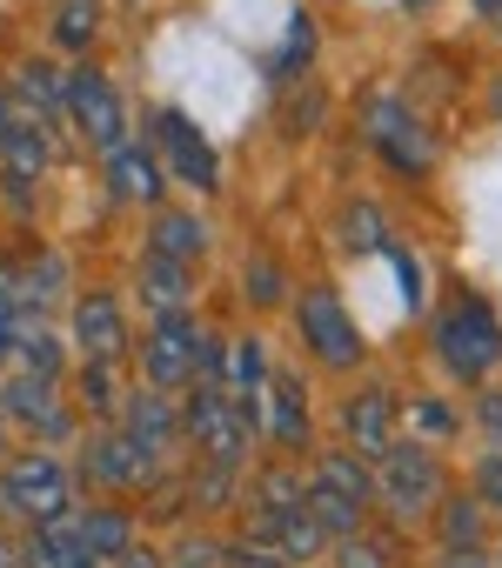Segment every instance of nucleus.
Returning <instances> with one entry per match:
<instances>
[{
  "instance_id": "11",
  "label": "nucleus",
  "mask_w": 502,
  "mask_h": 568,
  "mask_svg": "<svg viewBox=\"0 0 502 568\" xmlns=\"http://www.w3.org/2000/svg\"><path fill=\"white\" fill-rule=\"evenodd\" d=\"M68 335L81 348V362H114L128 355V315L114 295H74V315H68Z\"/></svg>"
},
{
  "instance_id": "29",
  "label": "nucleus",
  "mask_w": 502,
  "mask_h": 568,
  "mask_svg": "<svg viewBox=\"0 0 502 568\" xmlns=\"http://www.w3.org/2000/svg\"><path fill=\"white\" fill-rule=\"evenodd\" d=\"M101 34V0H61L54 8V48L61 54H88Z\"/></svg>"
},
{
  "instance_id": "24",
  "label": "nucleus",
  "mask_w": 502,
  "mask_h": 568,
  "mask_svg": "<svg viewBox=\"0 0 502 568\" xmlns=\"http://www.w3.org/2000/svg\"><path fill=\"white\" fill-rule=\"evenodd\" d=\"M81 561H88V555H81L74 521H68V515H54V521L28 528V541H21V568H81Z\"/></svg>"
},
{
  "instance_id": "33",
  "label": "nucleus",
  "mask_w": 502,
  "mask_h": 568,
  "mask_svg": "<svg viewBox=\"0 0 502 568\" xmlns=\"http://www.w3.org/2000/svg\"><path fill=\"white\" fill-rule=\"evenodd\" d=\"M335 568H389V548L369 535H349V541H335Z\"/></svg>"
},
{
  "instance_id": "6",
  "label": "nucleus",
  "mask_w": 502,
  "mask_h": 568,
  "mask_svg": "<svg viewBox=\"0 0 502 568\" xmlns=\"http://www.w3.org/2000/svg\"><path fill=\"white\" fill-rule=\"evenodd\" d=\"M295 328H302V348L322 362V368H355L362 362V328L355 315L329 295V288H309L295 302Z\"/></svg>"
},
{
  "instance_id": "20",
  "label": "nucleus",
  "mask_w": 502,
  "mask_h": 568,
  "mask_svg": "<svg viewBox=\"0 0 502 568\" xmlns=\"http://www.w3.org/2000/svg\"><path fill=\"white\" fill-rule=\"evenodd\" d=\"M255 535H262L269 548H282L289 561H315V555L329 548V535H322V521L309 515V501H302V508H282V515H255Z\"/></svg>"
},
{
  "instance_id": "42",
  "label": "nucleus",
  "mask_w": 502,
  "mask_h": 568,
  "mask_svg": "<svg viewBox=\"0 0 502 568\" xmlns=\"http://www.w3.org/2000/svg\"><path fill=\"white\" fill-rule=\"evenodd\" d=\"M482 408H489V415H482V422H489V428H495V435H502V395H495V402H482Z\"/></svg>"
},
{
  "instance_id": "41",
  "label": "nucleus",
  "mask_w": 502,
  "mask_h": 568,
  "mask_svg": "<svg viewBox=\"0 0 502 568\" xmlns=\"http://www.w3.org/2000/svg\"><path fill=\"white\" fill-rule=\"evenodd\" d=\"M475 8H482V21H489V28H502V0H475Z\"/></svg>"
},
{
  "instance_id": "18",
  "label": "nucleus",
  "mask_w": 502,
  "mask_h": 568,
  "mask_svg": "<svg viewBox=\"0 0 502 568\" xmlns=\"http://www.w3.org/2000/svg\"><path fill=\"white\" fill-rule=\"evenodd\" d=\"M262 428L282 442V448H302L309 442V388L295 382V375H269V388H262Z\"/></svg>"
},
{
  "instance_id": "44",
  "label": "nucleus",
  "mask_w": 502,
  "mask_h": 568,
  "mask_svg": "<svg viewBox=\"0 0 502 568\" xmlns=\"http://www.w3.org/2000/svg\"><path fill=\"white\" fill-rule=\"evenodd\" d=\"M0 462H8V422H0Z\"/></svg>"
},
{
  "instance_id": "2",
  "label": "nucleus",
  "mask_w": 502,
  "mask_h": 568,
  "mask_svg": "<svg viewBox=\"0 0 502 568\" xmlns=\"http://www.w3.org/2000/svg\"><path fill=\"white\" fill-rule=\"evenodd\" d=\"M255 428H262V408H255V402H234V395L214 388V382H188L181 435H194V448H201L208 468H241L248 435H255Z\"/></svg>"
},
{
  "instance_id": "16",
  "label": "nucleus",
  "mask_w": 502,
  "mask_h": 568,
  "mask_svg": "<svg viewBox=\"0 0 502 568\" xmlns=\"http://www.w3.org/2000/svg\"><path fill=\"white\" fill-rule=\"evenodd\" d=\"M68 521H74V541H81V555H88V561H114V555H128V548H134V515H128L121 501L68 508Z\"/></svg>"
},
{
  "instance_id": "38",
  "label": "nucleus",
  "mask_w": 502,
  "mask_h": 568,
  "mask_svg": "<svg viewBox=\"0 0 502 568\" xmlns=\"http://www.w3.org/2000/svg\"><path fill=\"white\" fill-rule=\"evenodd\" d=\"M114 561H121V568H168V561H161V555H154V548H141V541H134V548H128V555H114Z\"/></svg>"
},
{
  "instance_id": "32",
  "label": "nucleus",
  "mask_w": 502,
  "mask_h": 568,
  "mask_svg": "<svg viewBox=\"0 0 502 568\" xmlns=\"http://www.w3.org/2000/svg\"><path fill=\"white\" fill-rule=\"evenodd\" d=\"M221 568H295L282 548H269L262 535H248V541H228L221 548Z\"/></svg>"
},
{
  "instance_id": "4",
  "label": "nucleus",
  "mask_w": 502,
  "mask_h": 568,
  "mask_svg": "<svg viewBox=\"0 0 502 568\" xmlns=\"http://www.w3.org/2000/svg\"><path fill=\"white\" fill-rule=\"evenodd\" d=\"M435 355L455 382H482L502 368V322L482 308V302H455L442 322H435Z\"/></svg>"
},
{
  "instance_id": "23",
  "label": "nucleus",
  "mask_w": 502,
  "mask_h": 568,
  "mask_svg": "<svg viewBox=\"0 0 502 568\" xmlns=\"http://www.w3.org/2000/svg\"><path fill=\"white\" fill-rule=\"evenodd\" d=\"M188 295H194V267H174V261H141V302L154 308V322L168 315H188Z\"/></svg>"
},
{
  "instance_id": "19",
  "label": "nucleus",
  "mask_w": 502,
  "mask_h": 568,
  "mask_svg": "<svg viewBox=\"0 0 502 568\" xmlns=\"http://www.w3.org/2000/svg\"><path fill=\"white\" fill-rule=\"evenodd\" d=\"M121 428H128L134 442H148L154 455H168V442L181 435V408H174L161 388H134V395L121 402Z\"/></svg>"
},
{
  "instance_id": "31",
  "label": "nucleus",
  "mask_w": 502,
  "mask_h": 568,
  "mask_svg": "<svg viewBox=\"0 0 502 568\" xmlns=\"http://www.w3.org/2000/svg\"><path fill=\"white\" fill-rule=\"evenodd\" d=\"M81 402H88V415H121V388H114V362H88L81 368Z\"/></svg>"
},
{
  "instance_id": "15",
  "label": "nucleus",
  "mask_w": 502,
  "mask_h": 568,
  "mask_svg": "<svg viewBox=\"0 0 502 568\" xmlns=\"http://www.w3.org/2000/svg\"><path fill=\"white\" fill-rule=\"evenodd\" d=\"M48 154H54V148H48V128H41L34 114H21L14 134H8V148H0V174H8V194H14L21 207L34 201V181L48 174Z\"/></svg>"
},
{
  "instance_id": "34",
  "label": "nucleus",
  "mask_w": 502,
  "mask_h": 568,
  "mask_svg": "<svg viewBox=\"0 0 502 568\" xmlns=\"http://www.w3.org/2000/svg\"><path fill=\"white\" fill-rule=\"evenodd\" d=\"M389 254H395V274H402V295H409V308H422V261L402 247V241H382Z\"/></svg>"
},
{
  "instance_id": "10",
  "label": "nucleus",
  "mask_w": 502,
  "mask_h": 568,
  "mask_svg": "<svg viewBox=\"0 0 502 568\" xmlns=\"http://www.w3.org/2000/svg\"><path fill=\"white\" fill-rule=\"evenodd\" d=\"M0 422L28 428V435H48V442L74 428V415L61 408V388L41 382V375H8V382H0Z\"/></svg>"
},
{
  "instance_id": "26",
  "label": "nucleus",
  "mask_w": 502,
  "mask_h": 568,
  "mask_svg": "<svg viewBox=\"0 0 502 568\" xmlns=\"http://www.w3.org/2000/svg\"><path fill=\"white\" fill-rule=\"evenodd\" d=\"M309 481H322V488H335V495H349V501H375V481H369V462L355 455V448H329L322 462H315V475Z\"/></svg>"
},
{
  "instance_id": "5",
  "label": "nucleus",
  "mask_w": 502,
  "mask_h": 568,
  "mask_svg": "<svg viewBox=\"0 0 502 568\" xmlns=\"http://www.w3.org/2000/svg\"><path fill=\"white\" fill-rule=\"evenodd\" d=\"M61 108L74 114V128H81L88 148H101V154H114L121 141H134V134H128V108H121V94H114V81H108L101 68H74Z\"/></svg>"
},
{
  "instance_id": "14",
  "label": "nucleus",
  "mask_w": 502,
  "mask_h": 568,
  "mask_svg": "<svg viewBox=\"0 0 502 568\" xmlns=\"http://www.w3.org/2000/svg\"><path fill=\"white\" fill-rule=\"evenodd\" d=\"M395 395L382 388V382H369V388H355L349 402H342V435L355 442V455H382L389 442H395Z\"/></svg>"
},
{
  "instance_id": "35",
  "label": "nucleus",
  "mask_w": 502,
  "mask_h": 568,
  "mask_svg": "<svg viewBox=\"0 0 502 568\" xmlns=\"http://www.w3.org/2000/svg\"><path fill=\"white\" fill-rule=\"evenodd\" d=\"M475 501H482V508H495V515H502V455H489V462H482V468H475Z\"/></svg>"
},
{
  "instance_id": "17",
  "label": "nucleus",
  "mask_w": 502,
  "mask_h": 568,
  "mask_svg": "<svg viewBox=\"0 0 502 568\" xmlns=\"http://www.w3.org/2000/svg\"><path fill=\"white\" fill-rule=\"evenodd\" d=\"M208 221L194 214V207H161L154 214V234H148V254L154 261H174V267H194L201 254H208Z\"/></svg>"
},
{
  "instance_id": "27",
  "label": "nucleus",
  "mask_w": 502,
  "mask_h": 568,
  "mask_svg": "<svg viewBox=\"0 0 502 568\" xmlns=\"http://www.w3.org/2000/svg\"><path fill=\"white\" fill-rule=\"evenodd\" d=\"M61 94H68V74H54L48 61H21V68H14V108H34V121L54 114Z\"/></svg>"
},
{
  "instance_id": "37",
  "label": "nucleus",
  "mask_w": 502,
  "mask_h": 568,
  "mask_svg": "<svg viewBox=\"0 0 502 568\" xmlns=\"http://www.w3.org/2000/svg\"><path fill=\"white\" fill-rule=\"evenodd\" d=\"M415 428H429V435H449V428H455V415H449L442 402H415Z\"/></svg>"
},
{
  "instance_id": "1",
  "label": "nucleus",
  "mask_w": 502,
  "mask_h": 568,
  "mask_svg": "<svg viewBox=\"0 0 502 568\" xmlns=\"http://www.w3.org/2000/svg\"><path fill=\"white\" fill-rule=\"evenodd\" d=\"M68 508H74V475H68L61 455L28 448V455L0 462V521L8 528H41V521H54Z\"/></svg>"
},
{
  "instance_id": "7",
  "label": "nucleus",
  "mask_w": 502,
  "mask_h": 568,
  "mask_svg": "<svg viewBox=\"0 0 502 568\" xmlns=\"http://www.w3.org/2000/svg\"><path fill=\"white\" fill-rule=\"evenodd\" d=\"M154 154H161V168H168V181H188L194 194H214L221 187V154L208 148V134L188 121V114H154V141H148Z\"/></svg>"
},
{
  "instance_id": "28",
  "label": "nucleus",
  "mask_w": 502,
  "mask_h": 568,
  "mask_svg": "<svg viewBox=\"0 0 502 568\" xmlns=\"http://www.w3.org/2000/svg\"><path fill=\"white\" fill-rule=\"evenodd\" d=\"M309 515L322 521V535L329 541H349V535H362V501H349V495H335V488H322V481H309Z\"/></svg>"
},
{
  "instance_id": "43",
  "label": "nucleus",
  "mask_w": 502,
  "mask_h": 568,
  "mask_svg": "<svg viewBox=\"0 0 502 568\" xmlns=\"http://www.w3.org/2000/svg\"><path fill=\"white\" fill-rule=\"evenodd\" d=\"M442 568H489V561H482V555H449Z\"/></svg>"
},
{
  "instance_id": "39",
  "label": "nucleus",
  "mask_w": 502,
  "mask_h": 568,
  "mask_svg": "<svg viewBox=\"0 0 502 568\" xmlns=\"http://www.w3.org/2000/svg\"><path fill=\"white\" fill-rule=\"evenodd\" d=\"M14 121H21V108H14V94H0V148H8V134H14Z\"/></svg>"
},
{
  "instance_id": "30",
  "label": "nucleus",
  "mask_w": 502,
  "mask_h": 568,
  "mask_svg": "<svg viewBox=\"0 0 502 568\" xmlns=\"http://www.w3.org/2000/svg\"><path fill=\"white\" fill-rule=\"evenodd\" d=\"M61 288H68V261H61V254H34V261L21 267V295H28L34 315H48V308L61 302Z\"/></svg>"
},
{
  "instance_id": "8",
  "label": "nucleus",
  "mask_w": 502,
  "mask_h": 568,
  "mask_svg": "<svg viewBox=\"0 0 502 568\" xmlns=\"http://www.w3.org/2000/svg\"><path fill=\"white\" fill-rule=\"evenodd\" d=\"M141 375H148V388H188L194 375H201V322L194 315H168V322H154L148 328V342H141Z\"/></svg>"
},
{
  "instance_id": "21",
  "label": "nucleus",
  "mask_w": 502,
  "mask_h": 568,
  "mask_svg": "<svg viewBox=\"0 0 502 568\" xmlns=\"http://www.w3.org/2000/svg\"><path fill=\"white\" fill-rule=\"evenodd\" d=\"M442 515H435V535H442V555H482V541H489V508L475 501V495H442L435 501Z\"/></svg>"
},
{
  "instance_id": "40",
  "label": "nucleus",
  "mask_w": 502,
  "mask_h": 568,
  "mask_svg": "<svg viewBox=\"0 0 502 568\" xmlns=\"http://www.w3.org/2000/svg\"><path fill=\"white\" fill-rule=\"evenodd\" d=\"M0 568H21V548L8 541V528H0Z\"/></svg>"
},
{
  "instance_id": "12",
  "label": "nucleus",
  "mask_w": 502,
  "mask_h": 568,
  "mask_svg": "<svg viewBox=\"0 0 502 568\" xmlns=\"http://www.w3.org/2000/svg\"><path fill=\"white\" fill-rule=\"evenodd\" d=\"M375 154H382L395 174H429V161H435L429 128H422L402 101H382V108H375Z\"/></svg>"
},
{
  "instance_id": "13",
  "label": "nucleus",
  "mask_w": 502,
  "mask_h": 568,
  "mask_svg": "<svg viewBox=\"0 0 502 568\" xmlns=\"http://www.w3.org/2000/svg\"><path fill=\"white\" fill-rule=\"evenodd\" d=\"M108 187H114V201H128V207H154V201L168 194V168H161V154H154L148 141H121V148L108 154Z\"/></svg>"
},
{
  "instance_id": "22",
  "label": "nucleus",
  "mask_w": 502,
  "mask_h": 568,
  "mask_svg": "<svg viewBox=\"0 0 502 568\" xmlns=\"http://www.w3.org/2000/svg\"><path fill=\"white\" fill-rule=\"evenodd\" d=\"M269 348L262 342H228L221 348V375H214V388H228L234 402H262V388H269Z\"/></svg>"
},
{
  "instance_id": "36",
  "label": "nucleus",
  "mask_w": 502,
  "mask_h": 568,
  "mask_svg": "<svg viewBox=\"0 0 502 568\" xmlns=\"http://www.w3.org/2000/svg\"><path fill=\"white\" fill-rule=\"evenodd\" d=\"M248 295H255L262 308H275V302H282V274H275L269 261H255V267H248Z\"/></svg>"
},
{
  "instance_id": "25",
  "label": "nucleus",
  "mask_w": 502,
  "mask_h": 568,
  "mask_svg": "<svg viewBox=\"0 0 502 568\" xmlns=\"http://www.w3.org/2000/svg\"><path fill=\"white\" fill-rule=\"evenodd\" d=\"M248 501H255V515H282V508H302L309 501V481L295 462H269L255 481H248Z\"/></svg>"
},
{
  "instance_id": "9",
  "label": "nucleus",
  "mask_w": 502,
  "mask_h": 568,
  "mask_svg": "<svg viewBox=\"0 0 502 568\" xmlns=\"http://www.w3.org/2000/svg\"><path fill=\"white\" fill-rule=\"evenodd\" d=\"M88 475H94L101 488H114V495H128V488H154L161 455H154L148 442H134L128 428H101V435L88 442Z\"/></svg>"
},
{
  "instance_id": "45",
  "label": "nucleus",
  "mask_w": 502,
  "mask_h": 568,
  "mask_svg": "<svg viewBox=\"0 0 502 568\" xmlns=\"http://www.w3.org/2000/svg\"><path fill=\"white\" fill-rule=\"evenodd\" d=\"M489 568H502V541H495V561H489Z\"/></svg>"
},
{
  "instance_id": "3",
  "label": "nucleus",
  "mask_w": 502,
  "mask_h": 568,
  "mask_svg": "<svg viewBox=\"0 0 502 568\" xmlns=\"http://www.w3.org/2000/svg\"><path fill=\"white\" fill-rule=\"evenodd\" d=\"M369 481H375V501L389 515H429L442 501V462L422 448V442H389L375 462H369Z\"/></svg>"
}]
</instances>
